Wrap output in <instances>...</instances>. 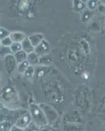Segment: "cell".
<instances>
[{
  "mask_svg": "<svg viewBox=\"0 0 105 131\" xmlns=\"http://www.w3.org/2000/svg\"><path fill=\"white\" fill-rule=\"evenodd\" d=\"M31 116L37 125H44L47 123V119L45 116L41 109L35 104L31 106Z\"/></svg>",
  "mask_w": 105,
  "mask_h": 131,
  "instance_id": "cell-1",
  "label": "cell"
},
{
  "mask_svg": "<svg viewBox=\"0 0 105 131\" xmlns=\"http://www.w3.org/2000/svg\"><path fill=\"white\" fill-rule=\"evenodd\" d=\"M49 51H50V47L48 43L44 39L37 47H35V52L37 54V56L39 57L47 55Z\"/></svg>",
  "mask_w": 105,
  "mask_h": 131,
  "instance_id": "cell-2",
  "label": "cell"
},
{
  "mask_svg": "<svg viewBox=\"0 0 105 131\" xmlns=\"http://www.w3.org/2000/svg\"><path fill=\"white\" fill-rule=\"evenodd\" d=\"M31 116L29 113L25 114L23 115L20 119H18L16 123V127L19 128H26L30 123H31Z\"/></svg>",
  "mask_w": 105,
  "mask_h": 131,
  "instance_id": "cell-3",
  "label": "cell"
},
{
  "mask_svg": "<svg viewBox=\"0 0 105 131\" xmlns=\"http://www.w3.org/2000/svg\"><path fill=\"white\" fill-rule=\"evenodd\" d=\"M9 37L11 39L12 43H21L26 38V36L24 34V33L16 31V32L10 33Z\"/></svg>",
  "mask_w": 105,
  "mask_h": 131,
  "instance_id": "cell-4",
  "label": "cell"
},
{
  "mask_svg": "<svg viewBox=\"0 0 105 131\" xmlns=\"http://www.w3.org/2000/svg\"><path fill=\"white\" fill-rule=\"evenodd\" d=\"M21 46H22V50L27 54H30L33 52L34 50V47L32 46V45L30 43V40L28 37H26L22 43H21Z\"/></svg>",
  "mask_w": 105,
  "mask_h": 131,
  "instance_id": "cell-5",
  "label": "cell"
},
{
  "mask_svg": "<svg viewBox=\"0 0 105 131\" xmlns=\"http://www.w3.org/2000/svg\"><path fill=\"white\" fill-rule=\"evenodd\" d=\"M28 39L30 40L31 44L32 45V46L33 47H37L43 40V36L40 34H34L28 37Z\"/></svg>",
  "mask_w": 105,
  "mask_h": 131,
  "instance_id": "cell-6",
  "label": "cell"
},
{
  "mask_svg": "<svg viewBox=\"0 0 105 131\" xmlns=\"http://www.w3.org/2000/svg\"><path fill=\"white\" fill-rule=\"evenodd\" d=\"M27 57H28L27 53L24 52V51H22V50H21V51L15 53V56H14L16 63H18V64L26 60Z\"/></svg>",
  "mask_w": 105,
  "mask_h": 131,
  "instance_id": "cell-7",
  "label": "cell"
},
{
  "mask_svg": "<svg viewBox=\"0 0 105 131\" xmlns=\"http://www.w3.org/2000/svg\"><path fill=\"white\" fill-rule=\"evenodd\" d=\"M27 58H28V62L29 64H31L30 66L35 65V64H37L38 62V56L37 55V54L35 52H31L28 55L27 57Z\"/></svg>",
  "mask_w": 105,
  "mask_h": 131,
  "instance_id": "cell-8",
  "label": "cell"
},
{
  "mask_svg": "<svg viewBox=\"0 0 105 131\" xmlns=\"http://www.w3.org/2000/svg\"><path fill=\"white\" fill-rule=\"evenodd\" d=\"M12 53L10 51V47H5L3 45H1L0 47V56L1 57H7L8 55H10Z\"/></svg>",
  "mask_w": 105,
  "mask_h": 131,
  "instance_id": "cell-9",
  "label": "cell"
},
{
  "mask_svg": "<svg viewBox=\"0 0 105 131\" xmlns=\"http://www.w3.org/2000/svg\"><path fill=\"white\" fill-rule=\"evenodd\" d=\"M30 66L28 60H25V61L21 62L20 64H19L18 66V70L19 73H24L25 72V71L26 70V69L28 68V66Z\"/></svg>",
  "mask_w": 105,
  "mask_h": 131,
  "instance_id": "cell-10",
  "label": "cell"
},
{
  "mask_svg": "<svg viewBox=\"0 0 105 131\" xmlns=\"http://www.w3.org/2000/svg\"><path fill=\"white\" fill-rule=\"evenodd\" d=\"M10 51L12 53H16L18 51L22 50V46H21V43H12V45L10 46Z\"/></svg>",
  "mask_w": 105,
  "mask_h": 131,
  "instance_id": "cell-11",
  "label": "cell"
},
{
  "mask_svg": "<svg viewBox=\"0 0 105 131\" xmlns=\"http://www.w3.org/2000/svg\"><path fill=\"white\" fill-rule=\"evenodd\" d=\"M10 32L4 28H0V41L9 37Z\"/></svg>",
  "mask_w": 105,
  "mask_h": 131,
  "instance_id": "cell-12",
  "label": "cell"
},
{
  "mask_svg": "<svg viewBox=\"0 0 105 131\" xmlns=\"http://www.w3.org/2000/svg\"><path fill=\"white\" fill-rule=\"evenodd\" d=\"M25 75L26 78H31L34 73V69H33V67L32 66H29L28 68L26 69V70L25 71Z\"/></svg>",
  "mask_w": 105,
  "mask_h": 131,
  "instance_id": "cell-13",
  "label": "cell"
},
{
  "mask_svg": "<svg viewBox=\"0 0 105 131\" xmlns=\"http://www.w3.org/2000/svg\"><path fill=\"white\" fill-rule=\"evenodd\" d=\"M24 129H25V131H38V128H37V125L35 123L32 122Z\"/></svg>",
  "mask_w": 105,
  "mask_h": 131,
  "instance_id": "cell-14",
  "label": "cell"
},
{
  "mask_svg": "<svg viewBox=\"0 0 105 131\" xmlns=\"http://www.w3.org/2000/svg\"><path fill=\"white\" fill-rule=\"evenodd\" d=\"M1 43H2V45L5 47H10V45H12V41L10 39V37H8L5 39H3V40L1 41Z\"/></svg>",
  "mask_w": 105,
  "mask_h": 131,
  "instance_id": "cell-15",
  "label": "cell"
},
{
  "mask_svg": "<svg viewBox=\"0 0 105 131\" xmlns=\"http://www.w3.org/2000/svg\"><path fill=\"white\" fill-rule=\"evenodd\" d=\"M1 45H2V43H1V41H0V47H1Z\"/></svg>",
  "mask_w": 105,
  "mask_h": 131,
  "instance_id": "cell-16",
  "label": "cell"
}]
</instances>
